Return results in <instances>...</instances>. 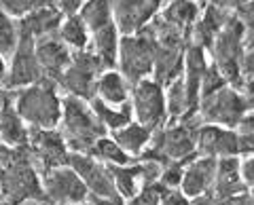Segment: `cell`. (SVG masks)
Listing matches in <instances>:
<instances>
[{"instance_id": "6da1fadb", "label": "cell", "mask_w": 254, "mask_h": 205, "mask_svg": "<svg viewBox=\"0 0 254 205\" xmlns=\"http://www.w3.org/2000/svg\"><path fill=\"white\" fill-rule=\"evenodd\" d=\"M0 197L4 205L43 203V180L30 148L0 146Z\"/></svg>"}, {"instance_id": "7a4b0ae2", "label": "cell", "mask_w": 254, "mask_h": 205, "mask_svg": "<svg viewBox=\"0 0 254 205\" xmlns=\"http://www.w3.org/2000/svg\"><path fill=\"white\" fill-rule=\"evenodd\" d=\"M13 104L17 114L30 129H58L62 121L64 96L60 87L43 78L30 87L13 91Z\"/></svg>"}, {"instance_id": "3957f363", "label": "cell", "mask_w": 254, "mask_h": 205, "mask_svg": "<svg viewBox=\"0 0 254 205\" xmlns=\"http://www.w3.org/2000/svg\"><path fill=\"white\" fill-rule=\"evenodd\" d=\"M199 125V116L168 121L161 129L155 131L150 146L138 161H155L161 167L168 163H189L197 156V127Z\"/></svg>"}, {"instance_id": "277c9868", "label": "cell", "mask_w": 254, "mask_h": 205, "mask_svg": "<svg viewBox=\"0 0 254 205\" xmlns=\"http://www.w3.org/2000/svg\"><path fill=\"white\" fill-rule=\"evenodd\" d=\"M58 131L66 140L70 153L74 154H89L93 146L98 144V140L108 136L106 127L95 116L89 102L72 96H64L62 121Z\"/></svg>"}, {"instance_id": "5b68a950", "label": "cell", "mask_w": 254, "mask_h": 205, "mask_svg": "<svg viewBox=\"0 0 254 205\" xmlns=\"http://www.w3.org/2000/svg\"><path fill=\"white\" fill-rule=\"evenodd\" d=\"M246 34L248 30L242 23L237 15H229L227 23L222 26L218 36L214 38L212 47L208 49L212 57V66L218 70L220 76L229 85L244 87V74H242V59H244V47H246Z\"/></svg>"}, {"instance_id": "8992f818", "label": "cell", "mask_w": 254, "mask_h": 205, "mask_svg": "<svg viewBox=\"0 0 254 205\" xmlns=\"http://www.w3.org/2000/svg\"><path fill=\"white\" fill-rule=\"evenodd\" d=\"M254 110V102L246 96L240 87L222 85L199 100L197 116L201 123L220 125L227 129H237L246 114Z\"/></svg>"}, {"instance_id": "52a82bcc", "label": "cell", "mask_w": 254, "mask_h": 205, "mask_svg": "<svg viewBox=\"0 0 254 205\" xmlns=\"http://www.w3.org/2000/svg\"><path fill=\"white\" fill-rule=\"evenodd\" d=\"M155 55H157V41L148 30H142V32L131 36H121L115 68L133 87L136 83L144 81V78H153Z\"/></svg>"}, {"instance_id": "ba28073f", "label": "cell", "mask_w": 254, "mask_h": 205, "mask_svg": "<svg viewBox=\"0 0 254 205\" xmlns=\"http://www.w3.org/2000/svg\"><path fill=\"white\" fill-rule=\"evenodd\" d=\"M129 106L133 121L142 123L148 129H161L170 121L168 114V98H165V87L157 83L155 78H144L131 87Z\"/></svg>"}, {"instance_id": "9c48e42d", "label": "cell", "mask_w": 254, "mask_h": 205, "mask_svg": "<svg viewBox=\"0 0 254 205\" xmlns=\"http://www.w3.org/2000/svg\"><path fill=\"white\" fill-rule=\"evenodd\" d=\"M106 70V66L95 57V55L87 51L72 53V59L66 68V72L60 78V91H64V96H72L78 100L91 102L95 96V83L98 76Z\"/></svg>"}, {"instance_id": "30bf717a", "label": "cell", "mask_w": 254, "mask_h": 205, "mask_svg": "<svg viewBox=\"0 0 254 205\" xmlns=\"http://www.w3.org/2000/svg\"><path fill=\"white\" fill-rule=\"evenodd\" d=\"M43 205H85L89 191H87L81 176L70 167H55L45 171L43 176Z\"/></svg>"}, {"instance_id": "8fae6325", "label": "cell", "mask_w": 254, "mask_h": 205, "mask_svg": "<svg viewBox=\"0 0 254 205\" xmlns=\"http://www.w3.org/2000/svg\"><path fill=\"white\" fill-rule=\"evenodd\" d=\"M30 154L41 176L45 171L70 165V148L58 129H30Z\"/></svg>"}, {"instance_id": "7c38bea8", "label": "cell", "mask_w": 254, "mask_h": 205, "mask_svg": "<svg viewBox=\"0 0 254 205\" xmlns=\"http://www.w3.org/2000/svg\"><path fill=\"white\" fill-rule=\"evenodd\" d=\"M165 0H115V23L121 36L146 30L161 13Z\"/></svg>"}, {"instance_id": "4fadbf2b", "label": "cell", "mask_w": 254, "mask_h": 205, "mask_svg": "<svg viewBox=\"0 0 254 205\" xmlns=\"http://www.w3.org/2000/svg\"><path fill=\"white\" fill-rule=\"evenodd\" d=\"M43 70L38 64L34 41L26 36H19V45L15 53L9 57V81H6V89L17 91L23 87H30L38 81H43Z\"/></svg>"}, {"instance_id": "5bb4252c", "label": "cell", "mask_w": 254, "mask_h": 205, "mask_svg": "<svg viewBox=\"0 0 254 205\" xmlns=\"http://www.w3.org/2000/svg\"><path fill=\"white\" fill-rule=\"evenodd\" d=\"M197 154L225 159V156H240V138L235 129H227L220 125L201 123L197 127Z\"/></svg>"}, {"instance_id": "9a60e30c", "label": "cell", "mask_w": 254, "mask_h": 205, "mask_svg": "<svg viewBox=\"0 0 254 205\" xmlns=\"http://www.w3.org/2000/svg\"><path fill=\"white\" fill-rule=\"evenodd\" d=\"M70 167H72L81 180L85 182L89 195L95 197H117V188H115V180L110 167L98 161L91 154H70Z\"/></svg>"}, {"instance_id": "2e32d148", "label": "cell", "mask_w": 254, "mask_h": 205, "mask_svg": "<svg viewBox=\"0 0 254 205\" xmlns=\"http://www.w3.org/2000/svg\"><path fill=\"white\" fill-rule=\"evenodd\" d=\"M216 163H218V159L199 156V154H197L195 159H190L185 165V173H182V182H180L178 191L185 195L187 199L212 193L214 178H216Z\"/></svg>"}, {"instance_id": "e0dca14e", "label": "cell", "mask_w": 254, "mask_h": 205, "mask_svg": "<svg viewBox=\"0 0 254 205\" xmlns=\"http://www.w3.org/2000/svg\"><path fill=\"white\" fill-rule=\"evenodd\" d=\"M34 49H36L38 64H41V70H43V76L58 85L62 74L66 72L70 59H72V51L60 41L58 34L36 41Z\"/></svg>"}, {"instance_id": "ac0fdd59", "label": "cell", "mask_w": 254, "mask_h": 205, "mask_svg": "<svg viewBox=\"0 0 254 205\" xmlns=\"http://www.w3.org/2000/svg\"><path fill=\"white\" fill-rule=\"evenodd\" d=\"M248 193L244 178H242V159L240 156H225L216 163V178H214L212 195L216 201L233 199Z\"/></svg>"}, {"instance_id": "d6986e66", "label": "cell", "mask_w": 254, "mask_h": 205, "mask_svg": "<svg viewBox=\"0 0 254 205\" xmlns=\"http://www.w3.org/2000/svg\"><path fill=\"white\" fill-rule=\"evenodd\" d=\"M62 19L64 13L58 6H36L34 11H30L19 19V36H26L34 43L47 36H55L62 26Z\"/></svg>"}, {"instance_id": "ffe728a7", "label": "cell", "mask_w": 254, "mask_h": 205, "mask_svg": "<svg viewBox=\"0 0 254 205\" xmlns=\"http://www.w3.org/2000/svg\"><path fill=\"white\" fill-rule=\"evenodd\" d=\"M30 142V127L17 114L13 104V91L11 98L4 102L0 110V146L4 148H26Z\"/></svg>"}, {"instance_id": "44dd1931", "label": "cell", "mask_w": 254, "mask_h": 205, "mask_svg": "<svg viewBox=\"0 0 254 205\" xmlns=\"http://www.w3.org/2000/svg\"><path fill=\"white\" fill-rule=\"evenodd\" d=\"M129 96H131V83L117 68H106L98 76L95 96H93L95 100L113 106H123V104H129Z\"/></svg>"}, {"instance_id": "7402d4cb", "label": "cell", "mask_w": 254, "mask_h": 205, "mask_svg": "<svg viewBox=\"0 0 254 205\" xmlns=\"http://www.w3.org/2000/svg\"><path fill=\"white\" fill-rule=\"evenodd\" d=\"M229 15H233V13H225L220 9H214V6L205 4L201 9L199 19L195 21L193 30H190V38H193V43H190V45L201 47L203 51H208L212 47V43H214V38L218 36L222 26L227 23Z\"/></svg>"}, {"instance_id": "603a6c76", "label": "cell", "mask_w": 254, "mask_h": 205, "mask_svg": "<svg viewBox=\"0 0 254 205\" xmlns=\"http://www.w3.org/2000/svg\"><path fill=\"white\" fill-rule=\"evenodd\" d=\"M110 136L115 138L117 144L121 146L133 161H138L140 156L146 153V148L150 146V140H153L155 131L144 127V125L138 123V121H131V123H127L125 127H121L119 131L110 133Z\"/></svg>"}, {"instance_id": "cb8c5ba5", "label": "cell", "mask_w": 254, "mask_h": 205, "mask_svg": "<svg viewBox=\"0 0 254 205\" xmlns=\"http://www.w3.org/2000/svg\"><path fill=\"white\" fill-rule=\"evenodd\" d=\"M89 28V34H95L115 23V0H85L81 11L76 13Z\"/></svg>"}, {"instance_id": "d4e9b609", "label": "cell", "mask_w": 254, "mask_h": 205, "mask_svg": "<svg viewBox=\"0 0 254 205\" xmlns=\"http://www.w3.org/2000/svg\"><path fill=\"white\" fill-rule=\"evenodd\" d=\"M60 41L68 47L72 53L87 51L91 47V34L89 28L85 26V21L78 15H66L62 19V26L58 30Z\"/></svg>"}, {"instance_id": "484cf974", "label": "cell", "mask_w": 254, "mask_h": 205, "mask_svg": "<svg viewBox=\"0 0 254 205\" xmlns=\"http://www.w3.org/2000/svg\"><path fill=\"white\" fill-rule=\"evenodd\" d=\"M95 116L100 119V123L106 127L108 133H115L121 127H125L127 123L133 121V114H131V106L129 104H123V106H113V104H104L100 100H91L89 102Z\"/></svg>"}, {"instance_id": "4316f807", "label": "cell", "mask_w": 254, "mask_h": 205, "mask_svg": "<svg viewBox=\"0 0 254 205\" xmlns=\"http://www.w3.org/2000/svg\"><path fill=\"white\" fill-rule=\"evenodd\" d=\"M89 154L95 156L98 161H102L104 165H108V167H121V165L133 163V159L117 144L115 138L110 136V133H108V136H104L102 140H98V144L93 146V151Z\"/></svg>"}, {"instance_id": "83f0119b", "label": "cell", "mask_w": 254, "mask_h": 205, "mask_svg": "<svg viewBox=\"0 0 254 205\" xmlns=\"http://www.w3.org/2000/svg\"><path fill=\"white\" fill-rule=\"evenodd\" d=\"M19 45V19L0 9V53L6 59L15 53Z\"/></svg>"}, {"instance_id": "f1b7e54d", "label": "cell", "mask_w": 254, "mask_h": 205, "mask_svg": "<svg viewBox=\"0 0 254 205\" xmlns=\"http://www.w3.org/2000/svg\"><path fill=\"white\" fill-rule=\"evenodd\" d=\"M235 131H237V138H240L242 154H254V110H250L244 116Z\"/></svg>"}, {"instance_id": "f546056e", "label": "cell", "mask_w": 254, "mask_h": 205, "mask_svg": "<svg viewBox=\"0 0 254 205\" xmlns=\"http://www.w3.org/2000/svg\"><path fill=\"white\" fill-rule=\"evenodd\" d=\"M185 165L187 163H168L163 165L161 176H159V184L163 188H180L182 182V173H185Z\"/></svg>"}, {"instance_id": "4dcf8cb0", "label": "cell", "mask_w": 254, "mask_h": 205, "mask_svg": "<svg viewBox=\"0 0 254 205\" xmlns=\"http://www.w3.org/2000/svg\"><path fill=\"white\" fill-rule=\"evenodd\" d=\"M38 4V0H0V9L13 15L15 19H21L23 15H28L30 11H34Z\"/></svg>"}, {"instance_id": "1f68e13d", "label": "cell", "mask_w": 254, "mask_h": 205, "mask_svg": "<svg viewBox=\"0 0 254 205\" xmlns=\"http://www.w3.org/2000/svg\"><path fill=\"white\" fill-rule=\"evenodd\" d=\"M250 0H205L208 6H214V9H220L225 13H237L240 9H244Z\"/></svg>"}, {"instance_id": "d6a6232c", "label": "cell", "mask_w": 254, "mask_h": 205, "mask_svg": "<svg viewBox=\"0 0 254 205\" xmlns=\"http://www.w3.org/2000/svg\"><path fill=\"white\" fill-rule=\"evenodd\" d=\"M159 205H189V199L178 191V188H172V191L170 188H165Z\"/></svg>"}, {"instance_id": "836d02e7", "label": "cell", "mask_w": 254, "mask_h": 205, "mask_svg": "<svg viewBox=\"0 0 254 205\" xmlns=\"http://www.w3.org/2000/svg\"><path fill=\"white\" fill-rule=\"evenodd\" d=\"M242 178L246 186H254V154H246L242 159Z\"/></svg>"}, {"instance_id": "e575fe53", "label": "cell", "mask_w": 254, "mask_h": 205, "mask_svg": "<svg viewBox=\"0 0 254 205\" xmlns=\"http://www.w3.org/2000/svg\"><path fill=\"white\" fill-rule=\"evenodd\" d=\"M85 205H127V201L123 197H95V195H89L87 197V203Z\"/></svg>"}, {"instance_id": "d590c367", "label": "cell", "mask_w": 254, "mask_h": 205, "mask_svg": "<svg viewBox=\"0 0 254 205\" xmlns=\"http://www.w3.org/2000/svg\"><path fill=\"white\" fill-rule=\"evenodd\" d=\"M83 4H85V0H58V9L64 13V17L66 15H76Z\"/></svg>"}, {"instance_id": "8d00e7d4", "label": "cell", "mask_w": 254, "mask_h": 205, "mask_svg": "<svg viewBox=\"0 0 254 205\" xmlns=\"http://www.w3.org/2000/svg\"><path fill=\"white\" fill-rule=\"evenodd\" d=\"M6 81H9V59L0 53V89H6Z\"/></svg>"}, {"instance_id": "74e56055", "label": "cell", "mask_w": 254, "mask_h": 205, "mask_svg": "<svg viewBox=\"0 0 254 205\" xmlns=\"http://www.w3.org/2000/svg\"><path fill=\"white\" fill-rule=\"evenodd\" d=\"M189 205H218V201L214 199L212 193H208V195H199V197L189 199Z\"/></svg>"}, {"instance_id": "f35d334b", "label": "cell", "mask_w": 254, "mask_h": 205, "mask_svg": "<svg viewBox=\"0 0 254 205\" xmlns=\"http://www.w3.org/2000/svg\"><path fill=\"white\" fill-rule=\"evenodd\" d=\"M218 205H250V201H248V193H246V195H240V197H233V199L218 201Z\"/></svg>"}, {"instance_id": "ab89813d", "label": "cell", "mask_w": 254, "mask_h": 205, "mask_svg": "<svg viewBox=\"0 0 254 205\" xmlns=\"http://www.w3.org/2000/svg\"><path fill=\"white\" fill-rule=\"evenodd\" d=\"M242 91H244L246 96H248V98L254 102V74L246 78V83H244V87H242Z\"/></svg>"}, {"instance_id": "60d3db41", "label": "cell", "mask_w": 254, "mask_h": 205, "mask_svg": "<svg viewBox=\"0 0 254 205\" xmlns=\"http://www.w3.org/2000/svg\"><path fill=\"white\" fill-rule=\"evenodd\" d=\"M11 98V91H6V89H0V110H2L4 106V102Z\"/></svg>"}, {"instance_id": "b9f144b4", "label": "cell", "mask_w": 254, "mask_h": 205, "mask_svg": "<svg viewBox=\"0 0 254 205\" xmlns=\"http://www.w3.org/2000/svg\"><path fill=\"white\" fill-rule=\"evenodd\" d=\"M38 4H41V6H49V4L58 6V0H38Z\"/></svg>"}, {"instance_id": "7bdbcfd3", "label": "cell", "mask_w": 254, "mask_h": 205, "mask_svg": "<svg viewBox=\"0 0 254 205\" xmlns=\"http://www.w3.org/2000/svg\"><path fill=\"white\" fill-rule=\"evenodd\" d=\"M248 201H250V205H254V186L248 188Z\"/></svg>"}, {"instance_id": "ee69618b", "label": "cell", "mask_w": 254, "mask_h": 205, "mask_svg": "<svg viewBox=\"0 0 254 205\" xmlns=\"http://www.w3.org/2000/svg\"><path fill=\"white\" fill-rule=\"evenodd\" d=\"M26 205H43V203H26Z\"/></svg>"}, {"instance_id": "f6af8a7d", "label": "cell", "mask_w": 254, "mask_h": 205, "mask_svg": "<svg viewBox=\"0 0 254 205\" xmlns=\"http://www.w3.org/2000/svg\"><path fill=\"white\" fill-rule=\"evenodd\" d=\"M0 205H4V203H2V201H0Z\"/></svg>"}, {"instance_id": "bcb514c9", "label": "cell", "mask_w": 254, "mask_h": 205, "mask_svg": "<svg viewBox=\"0 0 254 205\" xmlns=\"http://www.w3.org/2000/svg\"><path fill=\"white\" fill-rule=\"evenodd\" d=\"M0 201H2V197H0Z\"/></svg>"}]
</instances>
